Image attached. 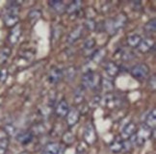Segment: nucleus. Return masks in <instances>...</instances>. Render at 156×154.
<instances>
[{"instance_id":"nucleus-7","label":"nucleus","mask_w":156,"mask_h":154,"mask_svg":"<svg viewBox=\"0 0 156 154\" xmlns=\"http://www.w3.org/2000/svg\"><path fill=\"white\" fill-rule=\"evenodd\" d=\"M136 132H137L136 123L130 121L124 125V127L122 128V133L119 136L122 138V140H127V139H130L131 137H133V136L136 134Z\"/></svg>"},{"instance_id":"nucleus-38","label":"nucleus","mask_w":156,"mask_h":154,"mask_svg":"<svg viewBox=\"0 0 156 154\" xmlns=\"http://www.w3.org/2000/svg\"><path fill=\"white\" fill-rule=\"evenodd\" d=\"M86 25L88 27V29H90V30H94V29L95 28V26H97V24H95V22L93 20V19H88L86 21Z\"/></svg>"},{"instance_id":"nucleus-3","label":"nucleus","mask_w":156,"mask_h":154,"mask_svg":"<svg viewBox=\"0 0 156 154\" xmlns=\"http://www.w3.org/2000/svg\"><path fill=\"white\" fill-rule=\"evenodd\" d=\"M151 129H149L148 127H147L145 125V124H143L142 127L139 129V131L136 132V134L133 136V137H131L132 140L130 143L141 147L145 145L147 140L151 137Z\"/></svg>"},{"instance_id":"nucleus-23","label":"nucleus","mask_w":156,"mask_h":154,"mask_svg":"<svg viewBox=\"0 0 156 154\" xmlns=\"http://www.w3.org/2000/svg\"><path fill=\"white\" fill-rule=\"evenodd\" d=\"M76 74H77V69L73 66L69 67L67 69H66V72H65V77L67 78L68 81L74 80L75 77H76Z\"/></svg>"},{"instance_id":"nucleus-9","label":"nucleus","mask_w":156,"mask_h":154,"mask_svg":"<svg viewBox=\"0 0 156 154\" xmlns=\"http://www.w3.org/2000/svg\"><path fill=\"white\" fill-rule=\"evenodd\" d=\"M138 49H139L141 52L146 53L151 51V48H154L155 44H154V40L151 38H146V39H142L139 45L137 46Z\"/></svg>"},{"instance_id":"nucleus-31","label":"nucleus","mask_w":156,"mask_h":154,"mask_svg":"<svg viewBox=\"0 0 156 154\" xmlns=\"http://www.w3.org/2000/svg\"><path fill=\"white\" fill-rule=\"evenodd\" d=\"M63 141H64V143H66L67 145H71V144L73 143V141H74L73 134L70 133V132L65 133L64 136H63Z\"/></svg>"},{"instance_id":"nucleus-16","label":"nucleus","mask_w":156,"mask_h":154,"mask_svg":"<svg viewBox=\"0 0 156 154\" xmlns=\"http://www.w3.org/2000/svg\"><path fill=\"white\" fill-rule=\"evenodd\" d=\"M105 72L106 73L108 74L109 77H115L119 74V66L114 62H108L106 65H105Z\"/></svg>"},{"instance_id":"nucleus-34","label":"nucleus","mask_w":156,"mask_h":154,"mask_svg":"<svg viewBox=\"0 0 156 154\" xmlns=\"http://www.w3.org/2000/svg\"><path fill=\"white\" fill-rule=\"evenodd\" d=\"M7 77H8V70H7V68L0 69V82L4 83L6 80H7Z\"/></svg>"},{"instance_id":"nucleus-17","label":"nucleus","mask_w":156,"mask_h":154,"mask_svg":"<svg viewBox=\"0 0 156 154\" xmlns=\"http://www.w3.org/2000/svg\"><path fill=\"white\" fill-rule=\"evenodd\" d=\"M144 124H145L147 127H148L149 129L155 128V124H156V110L155 109H152L147 114V116L146 117V120H145V123Z\"/></svg>"},{"instance_id":"nucleus-5","label":"nucleus","mask_w":156,"mask_h":154,"mask_svg":"<svg viewBox=\"0 0 156 154\" xmlns=\"http://www.w3.org/2000/svg\"><path fill=\"white\" fill-rule=\"evenodd\" d=\"M130 73L134 78H136L138 80L146 79L149 73V67L147 64H144V63L138 64L131 68Z\"/></svg>"},{"instance_id":"nucleus-22","label":"nucleus","mask_w":156,"mask_h":154,"mask_svg":"<svg viewBox=\"0 0 156 154\" xmlns=\"http://www.w3.org/2000/svg\"><path fill=\"white\" fill-rule=\"evenodd\" d=\"M142 38L137 34H133L130 35V36L127 37V44L131 47H137L139 45L140 41H141Z\"/></svg>"},{"instance_id":"nucleus-28","label":"nucleus","mask_w":156,"mask_h":154,"mask_svg":"<svg viewBox=\"0 0 156 154\" xmlns=\"http://www.w3.org/2000/svg\"><path fill=\"white\" fill-rule=\"evenodd\" d=\"M145 29V31L148 34H153L155 33V30H156V21H155V19H152L151 20H149L147 24L144 27Z\"/></svg>"},{"instance_id":"nucleus-13","label":"nucleus","mask_w":156,"mask_h":154,"mask_svg":"<svg viewBox=\"0 0 156 154\" xmlns=\"http://www.w3.org/2000/svg\"><path fill=\"white\" fill-rule=\"evenodd\" d=\"M69 111V103L66 101V100H61L58 105L56 107V110H55V113L57 115V117H64L68 115Z\"/></svg>"},{"instance_id":"nucleus-35","label":"nucleus","mask_w":156,"mask_h":154,"mask_svg":"<svg viewBox=\"0 0 156 154\" xmlns=\"http://www.w3.org/2000/svg\"><path fill=\"white\" fill-rule=\"evenodd\" d=\"M148 86L151 89L152 91H155L156 89V78H155V74H153L151 78L148 79Z\"/></svg>"},{"instance_id":"nucleus-29","label":"nucleus","mask_w":156,"mask_h":154,"mask_svg":"<svg viewBox=\"0 0 156 154\" xmlns=\"http://www.w3.org/2000/svg\"><path fill=\"white\" fill-rule=\"evenodd\" d=\"M28 16H29V19L31 20V22L34 23V22L38 21V20L41 19V12L40 10H32V11L29 13Z\"/></svg>"},{"instance_id":"nucleus-18","label":"nucleus","mask_w":156,"mask_h":154,"mask_svg":"<svg viewBox=\"0 0 156 154\" xmlns=\"http://www.w3.org/2000/svg\"><path fill=\"white\" fill-rule=\"evenodd\" d=\"M83 33V27L82 26H77L75 27L73 31L70 32V34L69 35L68 38V43L69 44H73L76 40H79V38L81 37V35Z\"/></svg>"},{"instance_id":"nucleus-39","label":"nucleus","mask_w":156,"mask_h":154,"mask_svg":"<svg viewBox=\"0 0 156 154\" xmlns=\"http://www.w3.org/2000/svg\"><path fill=\"white\" fill-rule=\"evenodd\" d=\"M20 154H30V152H28V151H23V152H21Z\"/></svg>"},{"instance_id":"nucleus-20","label":"nucleus","mask_w":156,"mask_h":154,"mask_svg":"<svg viewBox=\"0 0 156 154\" xmlns=\"http://www.w3.org/2000/svg\"><path fill=\"white\" fill-rule=\"evenodd\" d=\"M84 97H85V89L83 87L76 88V90L74 91V96H73L74 102L76 104L82 103L84 100Z\"/></svg>"},{"instance_id":"nucleus-33","label":"nucleus","mask_w":156,"mask_h":154,"mask_svg":"<svg viewBox=\"0 0 156 154\" xmlns=\"http://www.w3.org/2000/svg\"><path fill=\"white\" fill-rule=\"evenodd\" d=\"M94 45H95V40L94 39H89L84 43V48L90 50V49H92L93 47H94Z\"/></svg>"},{"instance_id":"nucleus-27","label":"nucleus","mask_w":156,"mask_h":154,"mask_svg":"<svg viewBox=\"0 0 156 154\" xmlns=\"http://www.w3.org/2000/svg\"><path fill=\"white\" fill-rule=\"evenodd\" d=\"M82 7V2L80 1V0H76V1H74V2H73L71 3L69 7H68V9H67V11H68V13L69 14H74V13H76V12L79 10L80 8Z\"/></svg>"},{"instance_id":"nucleus-21","label":"nucleus","mask_w":156,"mask_h":154,"mask_svg":"<svg viewBox=\"0 0 156 154\" xmlns=\"http://www.w3.org/2000/svg\"><path fill=\"white\" fill-rule=\"evenodd\" d=\"M49 6L56 13H62L65 10V4L61 0H52V1H49Z\"/></svg>"},{"instance_id":"nucleus-24","label":"nucleus","mask_w":156,"mask_h":154,"mask_svg":"<svg viewBox=\"0 0 156 154\" xmlns=\"http://www.w3.org/2000/svg\"><path fill=\"white\" fill-rule=\"evenodd\" d=\"M11 55V49L9 47H2L0 48V64H3L8 60Z\"/></svg>"},{"instance_id":"nucleus-11","label":"nucleus","mask_w":156,"mask_h":154,"mask_svg":"<svg viewBox=\"0 0 156 154\" xmlns=\"http://www.w3.org/2000/svg\"><path fill=\"white\" fill-rule=\"evenodd\" d=\"M64 77V72L62 69L58 68H54L50 70L48 74V81L52 84H56V83L60 82Z\"/></svg>"},{"instance_id":"nucleus-19","label":"nucleus","mask_w":156,"mask_h":154,"mask_svg":"<svg viewBox=\"0 0 156 154\" xmlns=\"http://www.w3.org/2000/svg\"><path fill=\"white\" fill-rule=\"evenodd\" d=\"M61 146L58 143H50L44 146L41 154H59Z\"/></svg>"},{"instance_id":"nucleus-12","label":"nucleus","mask_w":156,"mask_h":154,"mask_svg":"<svg viewBox=\"0 0 156 154\" xmlns=\"http://www.w3.org/2000/svg\"><path fill=\"white\" fill-rule=\"evenodd\" d=\"M20 36H21V27L19 24H16L15 27H13V29H12L9 34L8 37L9 43L11 44H16L19 41Z\"/></svg>"},{"instance_id":"nucleus-8","label":"nucleus","mask_w":156,"mask_h":154,"mask_svg":"<svg viewBox=\"0 0 156 154\" xmlns=\"http://www.w3.org/2000/svg\"><path fill=\"white\" fill-rule=\"evenodd\" d=\"M104 105L109 109L117 108L121 105V99L113 93H108L104 97Z\"/></svg>"},{"instance_id":"nucleus-1","label":"nucleus","mask_w":156,"mask_h":154,"mask_svg":"<svg viewBox=\"0 0 156 154\" xmlns=\"http://www.w3.org/2000/svg\"><path fill=\"white\" fill-rule=\"evenodd\" d=\"M126 21V16L124 15H119L115 19H110L105 22V29L109 34L114 35L124 27Z\"/></svg>"},{"instance_id":"nucleus-4","label":"nucleus","mask_w":156,"mask_h":154,"mask_svg":"<svg viewBox=\"0 0 156 154\" xmlns=\"http://www.w3.org/2000/svg\"><path fill=\"white\" fill-rule=\"evenodd\" d=\"M3 21L7 27H15L19 22V15H17V4L12 3L11 7L7 10L3 16Z\"/></svg>"},{"instance_id":"nucleus-37","label":"nucleus","mask_w":156,"mask_h":154,"mask_svg":"<svg viewBox=\"0 0 156 154\" xmlns=\"http://www.w3.org/2000/svg\"><path fill=\"white\" fill-rule=\"evenodd\" d=\"M99 103H100V97L99 96H94L92 99V101L90 102V107L95 108V107H98Z\"/></svg>"},{"instance_id":"nucleus-15","label":"nucleus","mask_w":156,"mask_h":154,"mask_svg":"<svg viewBox=\"0 0 156 154\" xmlns=\"http://www.w3.org/2000/svg\"><path fill=\"white\" fill-rule=\"evenodd\" d=\"M33 137H34V135L31 131H24L16 135V140L21 145H28L32 142Z\"/></svg>"},{"instance_id":"nucleus-25","label":"nucleus","mask_w":156,"mask_h":154,"mask_svg":"<svg viewBox=\"0 0 156 154\" xmlns=\"http://www.w3.org/2000/svg\"><path fill=\"white\" fill-rule=\"evenodd\" d=\"M10 145V140L8 137L0 138V154H6Z\"/></svg>"},{"instance_id":"nucleus-10","label":"nucleus","mask_w":156,"mask_h":154,"mask_svg":"<svg viewBox=\"0 0 156 154\" xmlns=\"http://www.w3.org/2000/svg\"><path fill=\"white\" fill-rule=\"evenodd\" d=\"M123 140L121 136H117L115 137L111 144L109 145V149L113 153H119L122 150H123Z\"/></svg>"},{"instance_id":"nucleus-36","label":"nucleus","mask_w":156,"mask_h":154,"mask_svg":"<svg viewBox=\"0 0 156 154\" xmlns=\"http://www.w3.org/2000/svg\"><path fill=\"white\" fill-rule=\"evenodd\" d=\"M122 58L125 61H129V60H131V59L134 58V55H133V53L130 52V51H124L122 54Z\"/></svg>"},{"instance_id":"nucleus-2","label":"nucleus","mask_w":156,"mask_h":154,"mask_svg":"<svg viewBox=\"0 0 156 154\" xmlns=\"http://www.w3.org/2000/svg\"><path fill=\"white\" fill-rule=\"evenodd\" d=\"M101 76L99 73L94 72H88L82 77V87L84 89H90V90H95L100 86Z\"/></svg>"},{"instance_id":"nucleus-6","label":"nucleus","mask_w":156,"mask_h":154,"mask_svg":"<svg viewBox=\"0 0 156 154\" xmlns=\"http://www.w3.org/2000/svg\"><path fill=\"white\" fill-rule=\"evenodd\" d=\"M83 137H84V142L88 145H94L98 140V134L95 131V128L94 126V124L92 122L88 123L85 129H84V133H83Z\"/></svg>"},{"instance_id":"nucleus-30","label":"nucleus","mask_w":156,"mask_h":154,"mask_svg":"<svg viewBox=\"0 0 156 154\" xmlns=\"http://www.w3.org/2000/svg\"><path fill=\"white\" fill-rule=\"evenodd\" d=\"M105 53H106V51H105L104 49H102V48H100V49H98V51H95V52L94 53L93 57H92L93 61H94L95 63H99V62L104 58Z\"/></svg>"},{"instance_id":"nucleus-14","label":"nucleus","mask_w":156,"mask_h":154,"mask_svg":"<svg viewBox=\"0 0 156 154\" xmlns=\"http://www.w3.org/2000/svg\"><path fill=\"white\" fill-rule=\"evenodd\" d=\"M67 117V123L69 126H73L78 122L80 118V113L79 111L76 109H71L69 111L68 115L66 116Z\"/></svg>"},{"instance_id":"nucleus-26","label":"nucleus","mask_w":156,"mask_h":154,"mask_svg":"<svg viewBox=\"0 0 156 154\" xmlns=\"http://www.w3.org/2000/svg\"><path fill=\"white\" fill-rule=\"evenodd\" d=\"M100 85L102 86V89L106 92H110L114 89V83L111 78H103L101 79Z\"/></svg>"},{"instance_id":"nucleus-32","label":"nucleus","mask_w":156,"mask_h":154,"mask_svg":"<svg viewBox=\"0 0 156 154\" xmlns=\"http://www.w3.org/2000/svg\"><path fill=\"white\" fill-rule=\"evenodd\" d=\"M4 130H5V132L10 136L15 135L16 133V128L13 125V124H7V125L5 126Z\"/></svg>"}]
</instances>
